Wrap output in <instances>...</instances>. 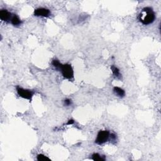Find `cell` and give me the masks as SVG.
Returning a JSON list of instances; mask_svg holds the SVG:
<instances>
[{
  "label": "cell",
  "instance_id": "7",
  "mask_svg": "<svg viewBox=\"0 0 161 161\" xmlns=\"http://www.w3.org/2000/svg\"><path fill=\"white\" fill-rule=\"evenodd\" d=\"M113 91L114 93V94L116 95H117V96H118L119 98H122L125 96V91L123 89H122V88L119 87H114L113 88Z\"/></svg>",
  "mask_w": 161,
  "mask_h": 161
},
{
  "label": "cell",
  "instance_id": "6",
  "mask_svg": "<svg viewBox=\"0 0 161 161\" xmlns=\"http://www.w3.org/2000/svg\"><path fill=\"white\" fill-rule=\"evenodd\" d=\"M11 18H12V15L11 13L6 10H3L0 11V18L2 21L8 22L11 21Z\"/></svg>",
  "mask_w": 161,
  "mask_h": 161
},
{
  "label": "cell",
  "instance_id": "13",
  "mask_svg": "<svg viewBox=\"0 0 161 161\" xmlns=\"http://www.w3.org/2000/svg\"><path fill=\"white\" fill-rule=\"evenodd\" d=\"M64 104H65L66 106L71 105V99H65V101H64Z\"/></svg>",
  "mask_w": 161,
  "mask_h": 161
},
{
  "label": "cell",
  "instance_id": "11",
  "mask_svg": "<svg viewBox=\"0 0 161 161\" xmlns=\"http://www.w3.org/2000/svg\"><path fill=\"white\" fill-rule=\"evenodd\" d=\"M52 65L54 66V67L56 68V69L61 71L62 64H61L59 61H57V60H54V61H52Z\"/></svg>",
  "mask_w": 161,
  "mask_h": 161
},
{
  "label": "cell",
  "instance_id": "4",
  "mask_svg": "<svg viewBox=\"0 0 161 161\" xmlns=\"http://www.w3.org/2000/svg\"><path fill=\"white\" fill-rule=\"evenodd\" d=\"M16 91H17L18 95L20 96V97L23 98L31 100V98H32L33 96V93L31 91L27 90V89H23L20 87H18V86L16 88Z\"/></svg>",
  "mask_w": 161,
  "mask_h": 161
},
{
  "label": "cell",
  "instance_id": "3",
  "mask_svg": "<svg viewBox=\"0 0 161 161\" xmlns=\"http://www.w3.org/2000/svg\"><path fill=\"white\" fill-rule=\"evenodd\" d=\"M109 137V133L107 130L99 131L98 134L95 142L98 145H102L107 142Z\"/></svg>",
  "mask_w": 161,
  "mask_h": 161
},
{
  "label": "cell",
  "instance_id": "2",
  "mask_svg": "<svg viewBox=\"0 0 161 161\" xmlns=\"http://www.w3.org/2000/svg\"><path fill=\"white\" fill-rule=\"evenodd\" d=\"M61 71L63 76L66 79H71L74 77V71H73L72 66L70 64H66L62 65Z\"/></svg>",
  "mask_w": 161,
  "mask_h": 161
},
{
  "label": "cell",
  "instance_id": "12",
  "mask_svg": "<svg viewBox=\"0 0 161 161\" xmlns=\"http://www.w3.org/2000/svg\"><path fill=\"white\" fill-rule=\"evenodd\" d=\"M36 159L39 161H47V160H50V159L48 158L47 156L43 155V154H39L36 157Z\"/></svg>",
  "mask_w": 161,
  "mask_h": 161
},
{
  "label": "cell",
  "instance_id": "5",
  "mask_svg": "<svg viewBox=\"0 0 161 161\" xmlns=\"http://www.w3.org/2000/svg\"><path fill=\"white\" fill-rule=\"evenodd\" d=\"M50 13L49 10L47 9V8H37L34 11V15L36 16H44V17H47L49 16Z\"/></svg>",
  "mask_w": 161,
  "mask_h": 161
},
{
  "label": "cell",
  "instance_id": "9",
  "mask_svg": "<svg viewBox=\"0 0 161 161\" xmlns=\"http://www.w3.org/2000/svg\"><path fill=\"white\" fill-rule=\"evenodd\" d=\"M111 69H112L113 74H114V76H115V77H117L118 78L121 77L120 72H119V69H118L117 67H115V66H112V67H111Z\"/></svg>",
  "mask_w": 161,
  "mask_h": 161
},
{
  "label": "cell",
  "instance_id": "1",
  "mask_svg": "<svg viewBox=\"0 0 161 161\" xmlns=\"http://www.w3.org/2000/svg\"><path fill=\"white\" fill-rule=\"evenodd\" d=\"M155 13L154 12L153 10L150 7L144 8L142 10V12L140 13V15L138 16L139 20L142 24L145 25L153 23L154 21L155 20Z\"/></svg>",
  "mask_w": 161,
  "mask_h": 161
},
{
  "label": "cell",
  "instance_id": "14",
  "mask_svg": "<svg viewBox=\"0 0 161 161\" xmlns=\"http://www.w3.org/2000/svg\"><path fill=\"white\" fill-rule=\"evenodd\" d=\"M74 123V121L73 120V119H69V121H68V122L67 123V125H72L73 123Z\"/></svg>",
  "mask_w": 161,
  "mask_h": 161
},
{
  "label": "cell",
  "instance_id": "8",
  "mask_svg": "<svg viewBox=\"0 0 161 161\" xmlns=\"http://www.w3.org/2000/svg\"><path fill=\"white\" fill-rule=\"evenodd\" d=\"M11 23L13 25L18 26L21 24V21L16 15H14L12 16V18L11 19Z\"/></svg>",
  "mask_w": 161,
  "mask_h": 161
},
{
  "label": "cell",
  "instance_id": "10",
  "mask_svg": "<svg viewBox=\"0 0 161 161\" xmlns=\"http://www.w3.org/2000/svg\"><path fill=\"white\" fill-rule=\"evenodd\" d=\"M92 159L94 161H104L105 160V158L103 156H101L98 154H94L92 155Z\"/></svg>",
  "mask_w": 161,
  "mask_h": 161
}]
</instances>
